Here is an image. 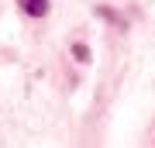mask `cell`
Segmentation results:
<instances>
[{
    "instance_id": "1",
    "label": "cell",
    "mask_w": 155,
    "mask_h": 148,
    "mask_svg": "<svg viewBox=\"0 0 155 148\" xmlns=\"http://www.w3.org/2000/svg\"><path fill=\"white\" fill-rule=\"evenodd\" d=\"M17 4H21V11L31 14V17H41L45 11H48V0H17Z\"/></svg>"
},
{
    "instance_id": "2",
    "label": "cell",
    "mask_w": 155,
    "mask_h": 148,
    "mask_svg": "<svg viewBox=\"0 0 155 148\" xmlns=\"http://www.w3.org/2000/svg\"><path fill=\"white\" fill-rule=\"evenodd\" d=\"M72 52H76V59H79V62H86V59H90V52L83 48V45H76V48H72Z\"/></svg>"
}]
</instances>
